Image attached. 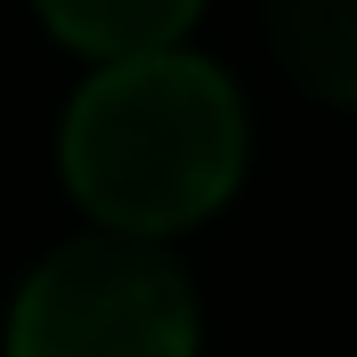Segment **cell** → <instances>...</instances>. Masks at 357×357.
Segmentation results:
<instances>
[{
    "label": "cell",
    "mask_w": 357,
    "mask_h": 357,
    "mask_svg": "<svg viewBox=\"0 0 357 357\" xmlns=\"http://www.w3.org/2000/svg\"><path fill=\"white\" fill-rule=\"evenodd\" d=\"M284 73L325 106H357V0H260Z\"/></svg>",
    "instance_id": "3"
},
{
    "label": "cell",
    "mask_w": 357,
    "mask_h": 357,
    "mask_svg": "<svg viewBox=\"0 0 357 357\" xmlns=\"http://www.w3.org/2000/svg\"><path fill=\"white\" fill-rule=\"evenodd\" d=\"M33 8L66 49H89L98 66H114V57L178 49V33L195 24L203 0H33Z\"/></svg>",
    "instance_id": "4"
},
{
    "label": "cell",
    "mask_w": 357,
    "mask_h": 357,
    "mask_svg": "<svg viewBox=\"0 0 357 357\" xmlns=\"http://www.w3.org/2000/svg\"><path fill=\"white\" fill-rule=\"evenodd\" d=\"M66 187L106 236H178L211 220L244 178V98L187 49L114 57L66 106Z\"/></svg>",
    "instance_id": "1"
},
{
    "label": "cell",
    "mask_w": 357,
    "mask_h": 357,
    "mask_svg": "<svg viewBox=\"0 0 357 357\" xmlns=\"http://www.w3.org/2000/svg\"><path fill=\"white\" fill-rule=\"evenodd\" d=\"M8 357H195V292L146 236H82L24 276Z\"/></svg>",
    "instance_id": "2"
}]
</instances>
